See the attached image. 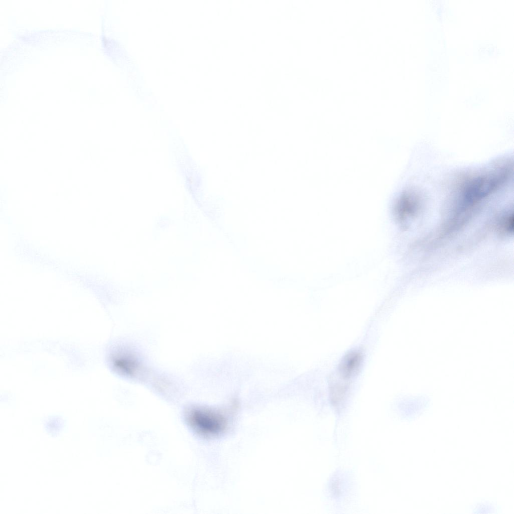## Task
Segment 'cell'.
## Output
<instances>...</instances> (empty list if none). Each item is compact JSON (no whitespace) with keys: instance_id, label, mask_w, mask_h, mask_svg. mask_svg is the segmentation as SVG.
I'll return each mask as SVG.
<instances>
[{"instance_id":"obj_3","label":"cell","mask_w":514,"mask_h":514,"mask_svg":"<svg viewBox=\"0 0 514 514\" xmlns=\"http://www.w3.org/2000/svg\"><path fill=\"white\" fill-rule=\"evenodd\" d=\"M113 367L119 371L132 374L137 368L136 363L132 359L120 355H114L111 358Z\"/></svg>"},{"instance_id":"obj_2","label":"cell","mask_w":514,"mask_h":514,"mask_svg":"<svg viewBox=\"0 0 514 514\" xmlns=\"http://www.w3.org/2000/svg\"><path fill=\"white\" fill-rule=\"evenodd\" d=\"M362 361V356L358 352L353 351L346 354L339 364V370L344 378H349L359 370Z\"/></svg>"},{"instance_id":"obj_1","label":"cell","mask_w":514,"mask_h":514,"mask_svg":"<svg viewBox=\"0 0 514 514\" xmlns=\"http://www.w3.org/2000/svg\"><path fill=\"white\" fill-rule=\"evenodd\" d=\"M185 419L195 433L204 437L217 436L227 426V420L222 413L206 408H192L186 413Z\"/></svg>"}]
</instances>
